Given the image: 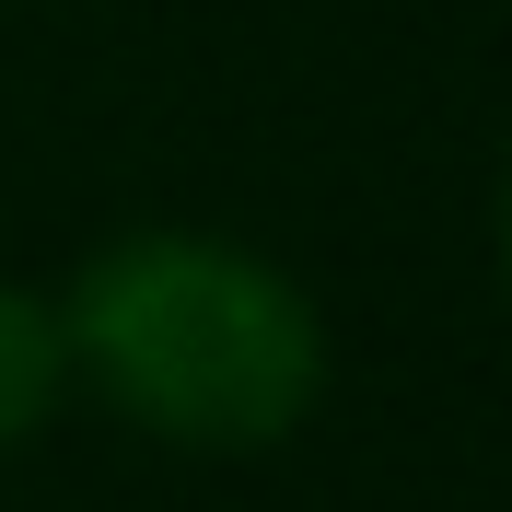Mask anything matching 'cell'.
Returning a JSON list of instances; mask_svg holds the SVG:
<instances>
[{"label": "cell", "mask_w": 512, "mask_h": 512, "mask_svg": "<svg viewBox=\"0 0 512 512\" xmlns=\"http://www.w3.org/2000/svg\"><path fill=\"white\" fill-rule=\"evenodd\" d=\"M70 361L140 431L187 454H256L326 396V326L291 268L222 233H117L59 303Z\"/></svg>", "instance_id": "cell-1"}, {"label": "cell", "mask_w": 512, "mask_h": 512, "mask_svg": "<svg viewBox=\"0 0 512 512\" xmlns=\"http://www.w3.org/2000/svg\"><path fill=\"white\" fill-rule=\"evenodd\" d=\"M59 384H70V326H59V303H35V291L0 280V443L47 431Z\"/></svg>", "instance_id": "cell-2"}, {"label": "cell", "mask_w": 512, "mask_h": 512, "mask_svg": "<svg viewBox=\"0 0 512 512\" xmlns=\"http://www.w3.org/2000/svg\"><path fill=\"white\" fill-rule=\"evenodd\" d=\"M501 280H512V187H501Z\"/></svg>", "instance_id": "cell-3"}]
</instances>
